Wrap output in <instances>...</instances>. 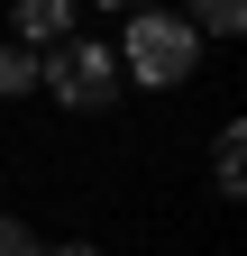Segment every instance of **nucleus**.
I'll list each match as a JSON object with an SVG mask.
<instances>
[{
  "instance_id": "nucleus-7",
  "label": "nucleus",
  "mask_w": 247,
  "mask_h": 256,
  "mask_svg": "<svg viewBox=\"0 0 247 256\" xmlns=\"http://www.w3.org/2000/svg\"><path fill=\"white\" fill-rule=\"evenodd\" d=\"M55 256H101V247H55Z\"/></svg>"
},
{
  "instance_id": "nucleus-4",
  "label": "nucleus",
  "mask_w": 247,
  "mask_h": 256,
  "mask_svg": "<svg viewBox=\"0 0 247 256\" xmlns=\"http://www.w3.org/2000/svg\"><path fill=\"white\" fill-rule=\"evenodd\" d=\"M238 146H247V128L229 119V128H220V146H210V174H220V202H238V192H247V156H238Z\"/></svg>"
},
{
  "instance_id": "nucleus-1",
  "label": "nucleus",
  "mask_w": 247,
  "mask_h": 256,
  "mask_svg": "<svg viewBox=\"0 0 247 256\" xmlns=\"http://www.w3.org/2000/svg\"><path fill=\"white\" fill-rule=\"evenodd\" d=\"M119 64H128V82H146V92H174L183 74L202 64V37H192V18H165V10H138L128 28H119V46H110Z\"/></svg>"
},
{
  "instance_id": "nucleus-3",
  "label": "nucleus",
  "mask_w": 247,
  "mask_h": 256,
  "mask_svg": "<svg viewBox=\"0 0 247 256\" xmlns=\"http://www.w3.org/2000/svg\"><path fill=\"white\" fill-rule=\"evenodd\" d=\"M64 28H74V0H28L18 10V55L28 46H64Z\"/></svg>"
},
{
  "instance_id": "nucleus-5",
  "label": "nucleus",
  "mask_w": 247,
  "mask_h": 256,
  "mask_svg": "<svg viewBox=\"0 0 247 256\" xmlns=\"http://www.w3.org/2000/svg\"><path fill=\"white\" fill-rule=\"evenodd\" d=\"M18 92H37V55L0 46V101H18Z\"/></svg>"
},
{
  "instance_id": "nucleus-6",
  "label": "nucleus",
  "mask_w": 247,
  "mask_h": 256,
  "mask_svg": "<svg viewBox=\"0 0 247 256\" xmlns=\"http://www.w3.org/2000/svg\"><path fill=\"white\" fill-rule=\"evenodd\" d=\"M0 256H46V247L28 238V220H0Z\"/></svg>"
},
{
  "instance_id": "nucleus-2",
  "label": "nucleus",
  "mask_w": 247,
  "mask_h": 256,
  "mask_svg": "<svg viewBox=\"0 0 247 256\" xmlns=\"http://www.w3.org/2000/svg\"><path fill=\"white\" fill-rule=\"evenodd\" d=\"M37 82H46L64 110H110V101H119V55H110V46H92V37H74V46H46Z\"/></svg>"
}]
</instances>
